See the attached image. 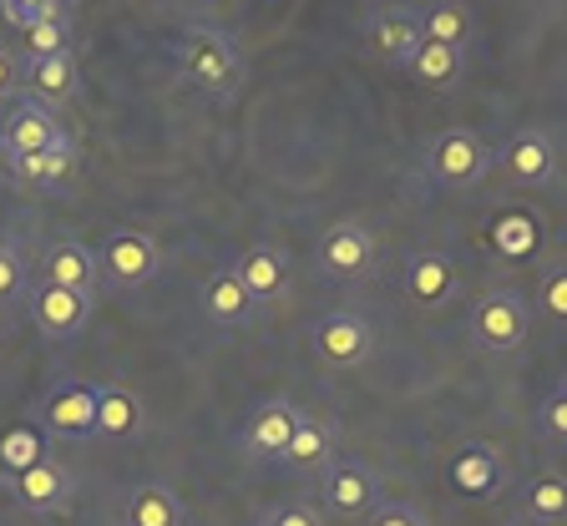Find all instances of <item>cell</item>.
I'll list each match as a JSON object with an SVG mask.
<instances>
[{"label": "cell", "instance_id": "6da1fadb", "mask_svg": "<svg viewBox=\"0 0 567 526\" xmlns=\"http://www.w3.org/2000/svg\"><path fill=\"white\" fill-rule=\"evenodd\" d=\"M177 71L183 82L198 86V92L228 96L238 82H244V51L234 47V35L218 31V25H193L177 47Z\"/></svg>", "mask_w": 567, "mask_h": 526}, {"label": "cell", "instance_id": "7a4b0ae2", "mask_svg": "<svg viewBox=\"0 0 567 526\" xmlns=\"http://www.w3.org/2000/svg\"><path fill=\"white\" fill-rule=\"evenodd\" d=\"M425 177L436 187H451V193H461V187H476L486 173L496 167V153L486 147L482 137H476L472 127H446L441 137H431V147H425Z\"/></svg>", "mask_w": 567, "mask_h": 526}, {"label": "cell", "instance_id": "3957f363", "mask_svg": "<svg viewBox=\"0 0 567 526\" xmlns=\"http://www.w3.org/2000/svg\"><path fill=\"white\" fill-rule=\"evenodd\" d=\"M466 329H472L476 350L512 354V350H522V344H527V334H532V305L522 299L517 289H486L482 299L472 305Z\"/></svg>", "mask_w": 567, "mask_h": 526}, {"label": "cell", "instance_id": "277c9868", "mask_svg": "<svg viewBox=\"0 0 567 526\" xmlns=\"http://www.w3.org/2000/svg\"><path fill=\"white\" fill-rule=\"evenodd\" d=\"M66 137L71 132L61 127V117L51 106L31 102V96H6V106H0V157L6 163L31 157V153H51Z\"/></svg>", "mask_w": 567, "mask_h": 526}, {"label": "cell", "instance_id": "5b68a950", "mask_svg": "<svg viewBox=\"0 0 567 526\" xmlns=\"http://www.w3.org/2000/svg\"><path fill=\"white\" fill-rule=\"evenodd\" d=\"M96 264H102V283L106 289H147V283L163 274V248L157 238L137 234V228H117L96 248Z\"/></svg>", "mask_w": 567, "mask_h": 526}, {"label": "cell", "instance_id": "8992f818", "mask_svg": "<svg viewBox=\"0 0 567 526\" xmlns=\"http://www.w3.org/2000/svg\"><path fill=\"white\" fill-rule=\"evenodd\" d=\"M309 350L334 370H354V364H365L375 354V324L365 314H354V309H330L309 329Z\"/></svg>", "mask_w": 567, "mask_h": 526}, {"label": "cell", "instance_id": "52a82bcc", "mask_svg": "<svg viewBox=\"0 0 567 526\" xmlns=\"http://www.w3.org/2000/svg\"><path fill=\"white\" fill-rule=\"evenodd\" d=\"M496 167L512 187H547L557 177V142L543 127H517L496 147Z\"/></svg>", "mask_w": 567, "mask_h": 526}, {"label": "cell", "instance_id": "ba28073f", "mask_svg": "<svg viewBox=\"0 0 567 526\" xmlns=\"http://www.w3.org/2000/svg\"><path fill=\"white\" fill-rule=\"evenodd\" d=\"M446 486L456 496H472V502H492V496L507 486V461H502L496 445L466 441V445H456L446 461Z\"/></svg>", "mask_w": 567, "mask_h": 526}, {"label": "cell", "instance_id": "9c48e42d", "mask_svg": "<svg viewBox=\"0 0 567 526\" xmlns=\"http://www.w3.org/2000/svg\"><path fill=\"white\" fill-rule=\"evenodd\" d=\"M92 305H96V293H76V289H56V283H35L31 289V319L35 329L47 334V340L66 344L76 340L86 324H92Z\"/></svg>", "mask_w": 567, "mask_h": 526}, {"label": "cell", "instance_id": "30bf717a", "mask_svg": "<svg viewBox=\"0 0 567 526\" xmlns=\"http://www.w3.org/2000/svg\"><path fill=\"white\" fill-rule=\"evenodd\" d=\"M0 486L16 496V506H25V512H35V516H51V512H61V506H71L76 476H71L61 461H47V456H41L35 466L0 476Z\"/></svg>", "mask_w": 567, "mask_h": 526}, {"label": "cell", "instance_id": "8fae6325", "mask_svg": "<svg viewBox=\"0 0 567 526\" xmlns=\"http://www.w3.org/2000/svg\"><path fill=\"white\" fill-rule=\"evenodd\" d=\"M319 502L334 516H365L380 506V476L365 461H330L319 476Z\"/></svg>", "mask_w": 567, "mask_h": 526}, {"label": "cell", "instance_id": "7c38bea8", "mask_svg": "<svg viewBox=\"0 0 567 526\" xmlns=\"http://www.w3.org/2000/svg\"><path fill=\"white\" fill-rule=\"evenodd\" d=\"M375 234L365 223H334L330 234L319 238V269L330 279H365L375 269Z\"/></svg>", "mask_w": 567, "mask_h": 526}, {"label": "cell", "instance_id": "4fadbf2b", "mask_svg": "<svg viewBox=\"0 0 567 526\" xmlns=\"http://www.w3.org/2000/svg\"><path fill=\"white\" fill-rule=\"evenodd\" d=\"M299 415H305V410H299L295 400H264V405L248 415L244 435H238L244 456H254V461H284V451H289V441H295Z\"/></svg>", "mask_w": 567, "mask_h": 526}, {"label": "cell", "instance_id": "5bb4252c", "mask_svg": "<svg viewBox=\"0 0 567 526\" xmlns=\"http://www.w3.org/2000/svg\"><path fill=\"white\" fill-rule=\"evenodd\" d=\"M35 283H56V289L96 293V283H102L96 248H86L82 238H51L47 254H41V269H35Z\"/></svg>", "mask_w": 567, "mask_h": 526}, {"label": "cell", "instance_id": "9a60e30c", "mask_svg": "<svg viewBox=\"0 0 567 526\" xmlns=\"http://www.w3.org/2000/svg\"><path fill=\"white\" fill-rule=\"evenodd\" d=\"M96 400H102L96 385L71 380V385L51 390V395L41 400V425H47L51 435H61V441H86V435H96Z\"/></svg>", "mask_w": 567, "mask_h": 526}, {"label": "cell", "instance_id": "2e32d148", "mask_svg": "<svg viewBox=\"0 0 567 526\" xmlns=\"http://www.w3.org/2000/svg\"><path fill=\"white\" fill-rule=\"evenodd\" d=\"M234 274H238V283L248 289L254 305H279L284 293H289V258H284L274 244L244 248V258L234 264Z\"/></svg>", "mask_w": 567, "mask_h": 526}, {"label": "cell", "instance_id": "e0dca14e", "mask_svg": "<svg viewBox=\"0 0 567 526\" xmlns=\"http://www.w3.org/2000/svg\"><path fill=\"white\" fill-rule=\"evenodd\" d=\"M421 21H415V6H385V11L370 16V47L390 61V66H411V56L421 51Z\"/></svg>", "mask_w": 567, "mask_h": 526}, {"label": "cell", "instance_id": "ac0fdd59", "mask_svg": "<svg viewBox=\"0 0 567 526\" xmlns=\"http://www.w3.org/2000/svg\"><path fill=\"white\" fill-rule=\"evenodd\" d=\"M405 293L415 305H446L456 293V258L446 248H415L405 264Z\"/></svg>", "mask_w": 567, "mask_h": 526}, {"label": "cell", "instance_id": "d6986e66", "mask_svg": "<svg viewBox=\"0 0 567 526\" xmlns=\"http://www.w3.org/2000/svg\"><path fill=\"white\" fill-rule=\"evenodd\" d=\"M21 86H25L21 96L56 112V106H66L76 96V56H25Z\"/></svg>", "mask_w": 567, "mask_h": 526}, {"label": "cell", "instance_id": "ffe728a7", "mask_svg": "<svg viewBox=\"0 0 567 526\" xmlns=\"http://www.w3.org/2000/svg\"><path fill=\"white\" fill-rule=\"evenodd\" d=\"M198 309H203V319H208V324H218V329H244L259 305L248 299V289L238 283L234 269H218V274H208V283H203Z\"/></svg>", "mask_w": 567, "mask_h": 526}, {"label": "cell", "instance_id": "44dd1931", "mask_svg": "<svg viewBox=\"0 0 567 526\" xmlns=\"http://www.w3.org/2000/svg\"><path fill=\"white\" fill-rule=\"evenodd\" d=\"M334 461V425L324 415H299L295 425V441L284 451V466L295 471V476H309V471H324Z\"/></svg>", "mask_w": 567, "mask_h": 526}, {"label": "cell", "instance_id": "7402d4cb", "mask_svg": "<svg viewBox=\"0 0 567 526\" xmlns=\"http://www.w3.org/2000/svg\"><path fill=\"white\" fill-rule=\"evenodd\" d=\"M122 522L127 526H183V502H177L173 486H163V481H142V486H132L127 506H122Z\"/></svg>", "mask_w": 567, "mask_h": 526}, {"label": "cell", "instance_id": "603a6c76", "mask_svg": "<svg viewBox=\"0 0 567 526\" xmlns=\"http://www.w3.org/2000/svg\"><path fill=\"white\" fill-rule=\"evenodd\" d=\"M405 71H411L425 92H451V86L461 82V71H466V51L436 47V41H421V51L411 56V66H405Z\"/></svg>", "mask_w": 567, "mask_h": 526}, {"label": "cell", "instance_id": "cb8c5ba5", "mask_svg": "<svg viewBox=\"0 0 567 526\" xmlns=\"http://www.w3.org/2000/svg\"><path fill=\"white\" fill-rule=\"evenodd\" d=\"M142 431V400L122 385H106L96 400V435L102 441H127Z\"/></svg>", "mask_w": 567, "mask_h": 526}, {"label": "cell", "instance_id": "d4e9b609", "mask_svg": "<svg viewBox=\"0 0 567 526\" xmlns=\"http://www.w3.org/2000/svg\"><path fill=\"white\" fill-rule=\"evenodd\" d=\"M415 21H421V35L425 41H436V47H456L466 51L476 31V16L466 6H415Z\"/></svg>", "mask_w": 567, "mask_h": 526}, {"label": "cell", "instance_id": "484cf974", "mask_svg": "<svg viewBox=\"0 0 567 526\" xmlns=\"http://www.w3.org/2000/svg\"><path fill=\"white\" fill-rule=\"evenodd\" d=\"M11 167L16 183H31V187H56L71 177V167H76V137H66L61 147H51V153H31V157H16Z\"/></svg>", "mask_w": 567, "mask_h": 526}, {"label": "cell", "instance_id": "4316f807", "mask_svg": "<svg viewBox=\"0 0 567 526\" xmlns=\"http://www.w3.org/2000/svg\"><path fill=\"white\" fill-rule=\"evenodd\" d=\"M522 512L532 516V526H557V522H567V476H557V471H543V476H532L527 492H522Z\"/></svg>", "mask_w": 567, "mask_h": 526}, {"label": "cell", "instance_id": "83f0119b", "mask_svg": "<svg viewBox=\"0 0 567 526\" xmlns=\"http://www.w3.org/2000/svg\"><path fill=\"white\" fill-rule=\"evenodd\" d=\"M31 269H25V258L16 244H0V314H11V309L31 305Z\"/></svg>", "mask_w": 567, "mask_h": 526}, {"label": "cell", "instance_id": "f1b7e54d", "mask_svg": "<svg viewBox=\"0 0 567 526\" xmlns=\"http://www.w3.org/2000/svg\"><path fill=\"white\" fill-rule=\"evenodd\" d=\"M0 21L31 35L35 25L66 21V6H61V0H0Z\"/></svg>", "mask_w": 567, "mask_h": 526}, {"label": "cell", "instance_id": "f546056e", "mask_svg": "<svg viewBox=\"0 0 567 526\" xmlns=\"http://www.w3.org/2000/svg\"><path fill=\"white\" fill-rule=\"evenodd\" d=\"M537 309H543V319L567 329V264L543 274V283H537Z\"/></svg>", "mask_w": 567, "mask_h": 526}, {"label": "cell", "instance_id": "4dcf8cb0", "mask_svg": "<svg viewBox=\"0 0 567 526\" xmlns=\"http://www.w3.org/2000/svg\"><path fill=\"white\" fill-rule=\"evenodd\" d=\"M25 41H31V56H71V16L51 25H35Z\"/></svg>", "mask_w": 567, "mask_h": 526}, {"label": "cell", "instance_id": "1f68e13d", "mask_svg": "<svg viewBox=\"0 0 567 526\" xmlns=\"http://www.w3.org/2000/svg\"><path fill=\"white\" fill-rule=\"evenodd\" d=\"M537 431L567 451V400L563 395H547L543 405H537Z\"/></svg>", "mask_w": 567, "mask_h": 526}, {"label": "cell", "instance_id": "d6a6232c", "mask_svg": "<svg viewBox=\"0 0 567 526\" xmlns=\"http://www.w3.org/2000/svg\"><path fill=\"white\" fill-rule=\"evenodd\" d=\"M370 526H431V522H425L421 506H411V502H380Z\"/></svg>", "mask_w": 567, "mask_h": 526}, {"label": "cell", "instance_id": "836d02e7", "mask_svg": "<svg viewBox=\"0 0 567 526\" xmlns=\"http://www.w3.org/2000/svg\"><path fill=\"white\" fill-rule=\"evenodd\" d=\"M259 526H324V522H319L315 506H305V502H284V506H274V512L264 516Z\"/></svg>", "mask_w": 567, "mask_h": 526}, {"label": "cell", "instance_id": "e575fe53", "mask_svg": "<svg viewBox=\"0 0 567 526\" xmlns=\"http://www.w3.org/2000/svg\"><path fill=\"white\" fill-rule=\"evenodd\" d=\"M16 82H21V66H16L11 51L0 47V102H6V96H16Z\"/></svg>", "mask_w": 567, "mask_h": 526}, {"label": "cell", "instance_id": "d590c367", "mask_svg": "<svg viewBox=\"0 0 567 526\" xmlns=\"http://www.w3.org/2000/svg\"><path fill=\"white\" fill-rule=\"evenodd\" d=\"M553 395H563V400H567V374H563V380H557V390H553Z\"/></svg>", "mask_w": 567, "mask_h": 526}]
</instances>
